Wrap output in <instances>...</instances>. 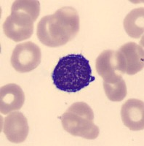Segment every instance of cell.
Segmentation results:
<instances>
[{
	"label": "cell",
	"instance_id": "cell-1",
	"mask_svg": "<svg viewBox=\"0 0 144 146\" xmlns=\"http://www.w3.org/2000/svg\"><path fill=\"white\" fill-rule=\"evenodd\" d=\"M80 31V17L72 7L58 9L53 15L42 17L38 23L37 35L43 45L50 48L64 45Z\"/></svg>",
	"mask_w": 144,
	"mask_h": 146
},
{
	"label": "cell",
	"instance_id": "cell-2",
	"mask_svg": "<svg viewBox=\"0 0 144 146\" xmlns=\"http://www.w3.org/2000/svg\"><path fill=\"white\" fill-rule=\"evenodd\" d=\"M52 79L58 89L71 93L85 88L95 78L89 61L83 55L70 54L60 58Z\"/></svg>",
	"mask_w": 144,
	"mask_h": 146
},
{
	"label": "cell",
	"instance_id": "cell-3",
	"mask_svg": "<svg viewBox=\"0 0 144 146\" xmlns=\"http://www.w3.org/2000/svg\"><path fill=\"white\" fill-rule=\"evenodd\" d=\"M40 13L37 0H17L11 7V15L3 23L5 35L14 42L30 38L34 32V23Z\"/></svg>",
	"mask_w": 144,
	"mask_h": 146
},
{
	"label": "cell",
	"instance_id": "cell-4",
	"mask_svg": "<svg viewBox=\"0 0 144 146\" xmlns=\"http://www.w3.org/2000/svg\"><path fill=\"white\" fill-rule=\"evenodd\" d=\"M65 131L76 137L95 139L99 135V128L94 123V113L83 102H75L68 108L61 117Z\"/></svg>",
	"mask_w": 144,
	"mask_h": 146
},
{
	"label": "cell",
	"instance_id": "cell-5",
	"mask_svg": "<svg viewBox=\"0 0 144 146\" xmlns=\"http://www.w3.org/2000/svg\"><path fill=\"white\" fill-rule=\"evenodd\" d=\"M96 70L98 75L108 83H116L126 73V62L119 50H106L96 59Z\"/></svg>",
	"mask_w": 144,
	"mask_h": 146
},
{
	"label": "cell",
	"instance_id": "cell-6",
	"mask_svg": "<svg viewBox=\"0 0 144 146\" xmlns=\"http://www.w3.org/2000/svg\"><path fill=\"white\" fill-rule=\"evenodd\" d=\"M41 49L37 44L28 41L17 45L11 56V64L17 72H29L41 62Z\"/></svg>",
	"mask_w": 144,
	"mask_h": 146
},
{
	"label": "cell",
	"instance_id": "cell-7",
	"mask_svg": "<svg viewBox=\"0 0 144 146\" xmlns=\"http://www.w3.org/2000/svg\"><path fill=\"white\" fill-rule=\"evenodd\" d=\"M28 131L27 118L20 112L14 111L9 113L4 119L3 132L11 143H20L25 141Z\"/></svg>",
	"mask_w": 144,
	"mask_h": 146
},
{
	"label": "cell",
	"instance_id": "cell-8",
	"mask_svg": "<svg viewBox=\"0 0 144 146\" xmlns=\"http://www.w3.org/2000/svg\"><path fill=\"white\" fill-rule=\"evenodd\" d=\"M121 117L126 127L132 131L144 129V103L136 99H130L123 104Z\"/></svg>",
	"mask_w": 144,
	"mask_h": 146
},
{
	"label": "cell",
	"instance_id": "cell-9",
	"mask_svg": "<svg viewBox=\"0 0 144 146\" xmlns=\"http://www.w3.org/2000/svg\"><path fill=\"white\" fill-rule=\"evenodd\" d=\"M25 102V94L18 85L10 83L1 88L0 111L2 114H9L18 110Z\"/></svg>",
	"mask_w": 144,
	"mask_h": 146
},
{
	"label": "cell",
	"instance_id": "cell-10",
	"mask_svg": "<svg viewBox=\"0 0 144 146\" xmlns=\"http://www.w3.org/2000/svg\"><path fill=\"white\" fill-rule=\"evenodd\" d=\"M119 51L122 53L126 62V73L133 75L139 72L144 66L143 48L135 42H130L120 48Z\"/></svg>",
	"mask_w": 144,
	"mask_h": 146
},
{
	"label": "cell",
	"instance_id": "cell-11",
	"mask_svg": "<svg viewBox=\"0 0 144 146\" xmlns=\"http://www.w3.org/2000/svg\"><path fill=\"white\" fill-rule=\"evenodd\" d=\"M124 28L133 38H140L144 32V8L134 9L127 15L124 20Z\"/></svg>",
	"mask_w": 144,
	"mask_h": 146
},
{
	"label": "cell",
	"instance_id": "cell-12",
	"mask_svg": "<svg viewBox=\"0 0 144 146\" xmlns=\"http://www.w3.org/2000/svg\"><path fill=\"white\" fill-rule=\"evenodd\" d=\"M103 88L108 99L112 102L122 101L127 95V86L122 78L113 83L103 81Z\"/></svg>",
	"mask_w": 144,
	"mask_h": 146
}]
</instances>
